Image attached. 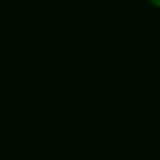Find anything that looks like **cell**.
Instances as JSON below:
<instances>
[{
  "instance_id": "1",
  "label": "cell",
  "mask_w": 160,
  "mask_h": 160,
  "mask_svg": "<svg viewBox=\"0 0 160 160\" xmlns=\"http://www.w3.org/2000/svg\"><path fill=\"white\" fill-rule=\"evenodd\" d=\"M151 5H156V7H160V0H149Z\"/></svg>"
}]
</instances>
